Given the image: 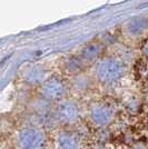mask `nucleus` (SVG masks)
<instances>
[{"label": "nucleus", "instance_id": "nucleus-1", "mask_svg": "<svg viewBox=\"0 0 148 149\" xmlns=\"http://www.w3.org/2000/svg\"><path fill=\"white\" fill-rule=\"evenodd\" d=\"M96 77L106 86L117 85L126 74L125 62L117 57H103L99 59L95 67Z\"/></svg>", "mask_w": 148, "mask_h": 149}, {"label": "nucleus", "instance_id": "nucleus-2", "mask_svg": "<svg viewBox=\"0 0 148 149\" xmlns=\"http://www.w3.org/2000/svg\"><path fill=\"white\" fill-rule=\"evenodd\" d=\"M114 115V108L107 102H96L90 108V118L98 126H106L110 124Z\"/></svg>", "mask_w": 148, "mask_h": 149}, {"label": "nucleus", "instance_id": "nucleus-3", "mask_svg": "<svg viewBox=\"0 0 148 149\" xmlns=\"http://www.w3.org/2000/svg\"><path fill=\"white\" fill-rule=\"evenodd\" d=\"M148 28V19L145 17H135L128 20L125 25V31L129 37L136 38L142 36Z\"/></svg>", "mask_w": 148, "mask_h": 149}, {"label": "nucleus", "instance_id": "nucleus-4", "mask_svg": "<svg viewBox=\"0 0 148 149\" xmlns=\"http://www.w3.org/2000/svg\"><path fill=\"white\" fill-rule=\"evenodd\" d=\"M100 52V47L99 45H93L90 46L88 49L85 51V56L87 58H94V57H97Z\"/></svg>", "mask_w": 148, "mask_h": 149}, {"label": "nucleus", "instance_id": "nucleus-5", "mask_svg": "<svg viewBox=\"0 0 148 149\" xmlns=\"http://www.w3.org/2000/svg\"><path fill=\"white\" fill-rule=\"evenodd\" d=\"M140 52H142L144 59H146L148 61V37H146L142 40L140 45Z\"/></svg>", "mask_w": 148, "mask_h": 149}, {"label": "nucleus", "instance_id": "nucleus-6", "mask_svg": "<svg viewBox=\"0 0 148 149\" xmlns=\"http://www.w3.org/2000/svg\"><path fill=\"white\" fill-rule=\"evenodd\" d=\"M127 109L129 110V112H136L137 111V107H138V102L135 99V97H130V99H128V104H127Z\"/></svg>", "mask_w": 148, "mask_h": 149}, {"label": "nucleus", "instance_id": "nucleus-7", "mask_svg": "<svg viewBox=\"0 0 148 149\" xmlns=\"http://www.w3.org/2000/svg\"><path fill=\"white\" fill-rule=\"evenodd\" d=\"M129 149H148L146 147V145H144L142 143H134Z\"/></svg>", "mask_w": 148, "mask_h": 149}, {"label": "nucleus", "instance_id": "nucleus-8", "mask_svg": "<svg viewBox=\"0 0 148 149\" xmlns=\"http://www.w3.org/2000/svg\"><path fill=\"white\" fill-rule=\"evenodd\" d=\"M145 99H146V101H147V104H148V90L146 91V95H145Z\"/></svg>", "mask_w": 148, "mask_h": 149}]
</instances>
